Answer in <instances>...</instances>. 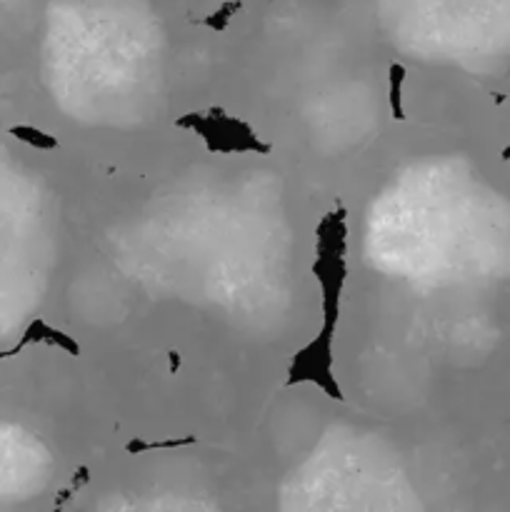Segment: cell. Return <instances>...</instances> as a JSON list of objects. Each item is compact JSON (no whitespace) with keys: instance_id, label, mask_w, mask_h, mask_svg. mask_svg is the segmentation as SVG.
Returning <instances> with one entry per match:
<instances>
[{"instance_id":"6da1fadb","label":"cell","mask_w":510,"mask_h":512,"mask_svg":"<svg viewBox=\"0 0 510 512\" xmlns=\"http://www.w3.org/2000/svg\"><path fill=\"white\" fill-rule=\"evenodd\" d=\"M345 275V223L343 215H328L318 230V263H315V278L323 290L325 320H338L340 295H343Z\"/></svg>"},{"instance_id":"7a4b0ae2","label":"cell","mask_w":510,"mask_h":512,"mask_svg":"<svg viewBox=\"0 0 510 512\" xmlns=\"http://www.w3.org/2000/svg\"><path fill=\"white\" fill-rule=\"evenodd\" d=\"M333 338L335 323L325 320L323 333L310 340L303 350L293 358L288 383H315L323 388L330 398H340V388L333 375Z\"/></svg>"},{"instance_id":"3957f363","label":"cell","mask_w":510,"mask_h":512,"mask_svg":"<svg viewBox=\"0 0 510 512\" xmlns=\"http://www.w3.org/2000/svg\"><path fill=\"white\" fill-rule=\"evenodd\" d=\"M185 123H193L195 133L203 135L213 150H223V153H243V150H268L265 145L258 143L253 133L245 128L240 120L228 118V115H198V118H188Z\"/></svg>"}]
</instances>
